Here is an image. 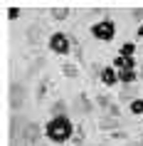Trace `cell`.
Here are the masks:
<instances>
[{
  "label": "cell",
  "instance_id": "obj_1",
  "mask_svg": "<svg viewBox=\"0 0 143 146\" xmlns=\"http://www.w3.org/2000/svg\"><path fill=\"white\" fill-rule=\"evenodd\" d=\"M72 134H74V124L67 114H57L45 124V136L52 144H67L72 139Z\"/></svg>",
  "mask_w": 143,
  "mask_h": 146
},
{
  "label": "cell",
  "instance_id": "obj_2",
  "mask_svg": "<svg viewBox=\"0 0 143 146\" xmlns=\"http://www.w3.org/2000/svg\"><path fill=\"white\" fill-rule=\"evenodd\" d=\"M113 35H116V25H113L111 17H104V20L91 25V37L101 40V42H111Z\"/></svg>",
  "mask_w": 143,
  "mask_h": 146
},
{
  "label": "cell",
  "instance_id": "obj_3",
  "mask_svg": "<svg viewBox=\"0 0 143 146\" xmlns=\"http://www.w3.org/2000/svg\"><path fill=\"white\" fill-rule=\"evenodd\" d=\"M72 45H74V40L69 35H64V32H52V37H49V50L57 54H69Z\"/></svg>",
  "mask_w": 143,
  "mask_h": 146
},
{
  "label": "cell",
  "instance_id": "obj_4",
  "mask_svg": "<svg viewBox=\"0 0 143 146\" xmlns=\"http://www.w3.org/2000/svg\"><path fill=\"white\" fill-rule=\"evenodd\" d=\"M99 77H101V84H104V87H113V84H119V72H116L113 67H104Z\"/></svg>",
  "mask_w": 143,
  "mask_h": 146
},
{
  "label": "cell",
  "instance_id": "obj_5",
  "mask_svg": "<svg viewBox=\"0 0 143 146\" xmlns=\"http://www.w3.org/2000/svg\"><path fill=\"white\" fill-rule=\"evenodd\" d=\"M111 67L113 69H136V60L133 57H121V54H116V57H113V62H111Z\"/></svg>",
  "mask_w": 143,
  "mask_h": 146
},
{
  "label": "cell",
  "instance_id": "obj_6",
  "mask_svg": "<svg viewBox=\"0 0 143 146\" xmlns=\"http://www.w3.org/2000/svg\"><path fill=\"white\" fill-rule=\"evenodd\" d=\"M119 82L121 84H133V82H138V72H136V69H121L119 72Z\"/></svg>",
  "mask_w": 143,
  "mask_h": 146
},
{
  "label": "cell",
  "instance_id": "obj_7",
  "mask_svg": "<svg viewBox=\"0 0 143 146\" xmlns=\"http://www.w3.org/2000/svg\"><path fill=\"white\" fill-rule=\"evenodd\" d=\"M119 54L121 57H133L136 54V42H123L121 50H119Z\"/></svg>",
  "mask_w": 143,
  "mask_h": 146
},
{
  "label": "cell",
  "instance_id": "obj_8",
  "mask_svg": "<svg viewBox=\"0 0 143 146\" xmlns=\"http://www.w3.org/2000/svg\"><path fill=\"white\" fill-rule=\"evenodd\" d=\"M49 15H52L54 20H67V17H69V10H67V8H52Z\"/></svg>",
  "mask_w": 143,
  "mask_h": 146
},
{
  "label": "cell",
  "instance_id": "obj_9",
  "mask_svg": "<svg viewBox=\"0 0 143 146\" xmlns=\"http://www.w3.org/2000/svg\"><path fill=\"white\" fill-rule=\"evenodd\" d=\"M131 114H136V116H141V114H143V99H141V97L131 102Z\"/></svg>",
  "mask_w": 143,
  "mask_h": 146
},
{
  "label": "cell",
  "instance_id": "obj_10",
  "mask_svg": "<svg viewBox=\"0 0 143 146\" xmlns=\"http://www.w3.org/2000/svg\"><path fill=\"white\" fill-rule=\"evenodd\" d=\"M37 134H40V129L35 126V124H30V126H27V131H25V136H27V141H32V144H35V139H37Z\"/></svg>",
  "mask_w": 143,
  "mask_h": 146
},
{
  "label": "cell",
  "instance_id": "obj_11",
  "mask_svg": "<svg viewBox=\"0 0 143 146\" xmlns=\"http://www.w3.org/2000/svg\"><path fill=\"white\" fill-rule=\"evenodd\" d=\"M62 72H64V77H76L79 74L74 64H62Z\"/></svg>",
  "mask_w": 143,
  "mask_h": 146
},
{
  "label": "cell",
  "instance_id": "obj_12",
  "mask_svg": "<svg viewBox=\"0 0 143 146\" xmlns=\"http://www.w3.org/2000/svg\"><path fill=\"white\" fill-rule=\"evenodd\" d=\"M119 124L121 121H116V119H104V121H101V129H116Z\"/></svg>",
  "mask_w": 143,
  "mask_h": 146
},
{
  "label": "cell",
  "instance_id": "obj_13",
  "mask_svg": "<svg viewBox=\"0 0 143 146\" xmlns=\"http://www.w3.org/2000/svg\"><path fill=\"white\" fill-rule=\"evenodd\" d=\"M8 17H10V20H17V17H20V8H10L8 10Z\"/></svg>",
  "mask_w": 143,
  "mask_h": 146
},
{
  "label": "cell",
  "instance_id": "obj_14",
  "mask_svg": "<svg viewBox=\"0 0 143 146\" xmlns=\"http://www.w3.org/2000/svg\"><path fill=\"white\" fill-rule=\"evenodd\" d=\"M131 15H133L136 20H143V8H136V10H131Z\"/></svg>",
  "mask_w": 143,
  "mask_h": 146
},
{
  "label": "cell",
  "instance_id": "obj_15",
  "mask_svg": "<svg viewBox=\"0 0 143 146\" xmlns=\"http://www.w3.org/2000/svg\"><path fill=\"white\" fill-rule=\"evenodd\" d=\"M57 114H64V102H57V107H54V116Z\"/></svg>",
  "mask_w": 143,
  "mask_h": 146
},
{
  "label": "cell",
  "instance_id": "obj_16",
  "mask_svg": "<svg viewBox=\"0 0 143 146\" xmlns=\"http://www.w3.org/2000/svg\"><path fill=\"white\" fill-rule=\"evenodd\" d=\"M96 102H99V104H101V107H109V99H106V97H99Z\"/></svg>",
  "mask_w": 143,
  "mask_h": 146
},
{
  "label": "cell",
  "instance_id": "obj_17",
  "mask_svg": "<svg viewBox=\"0 0 143 146\" xmlns=\"http://www.w3.org/2000/svg\"><path fill=\"white\" fill-rule=\"evenodd\" d=\"M111 139H126V134L123 131H116V134H111Z\"/></svg>",
  "mask_w": 143,
  "mask_h": 146
},
{
  "label": "cell",
  "instance_id": "obj_18",
  "mask_svg": "<svg viewBox=\"0 0 143 146\" xmlns=\"http://www.w3.org/2000/svg\"><path fill=\"white\" fill-rule=\"evenodd\" d=\"M138 37H141V40H143V23H141V25H138Z\"/></svg>",
  "mask_w": 143,
  "mask_h": 146
},
{
  "label": "cell",
  "instance_id": "obj_19",
  "mask_svg": "<svg viewBox=\"0 0 143 146\" xmlns=\"http://www.w3.org/2000/svg\"><path fill=\"white\" fill-rule=\"evenodd\" d=\"M138 79H141V82H143V69H141V72H138Z\"/></svg>",
  "mask_w": 143,
  "mask_h": 146
}]
</instances>
